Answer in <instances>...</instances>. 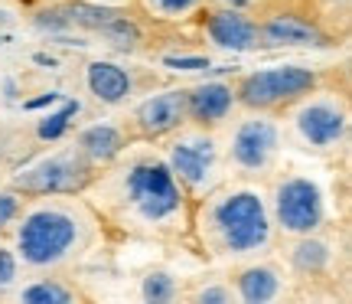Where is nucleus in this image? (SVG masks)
<instances>
[{"instance_id": "nucleus-1", "label": "nucleus", "mask_w": 352, "mask_h": 304, "mask_svg": "<svg viewBox=\"0 0 352 304\" xmlns=\"http://www.w3.org/2000/svg\"><path fill=\"white\" fill-rule=\"evenodd\" d=\"M101 223L144 239H183L189 236L192 200L170 174L153 141L131 138L111 164L95 170L82 190Z\"/></svg>"}, {"instance_id": "nucleus-2", "label": "nucleus", "mask_w": 352, "mask_h": 304, "mask_svg": "<svg viewBox=\"0 0 352 304\" xmlns=\"http://www.w3.org/2000/svg\"><path fill=\"white\" fill-rule=\"evenodd\" d=\"M101 236L104 223L82 193L26 196L10 226V249L23 272H63L95 252Z\"/></svg>"}, {"instance_id": "nucleus-3", "label": "nucleus", "mask_w": 352, "mask_h": 304, "mask_svg": "<svg viewBox=\"0 0 352 304\" xmlns=\"http://www.w3.org/2000/svg\"><path fill=\"white\" fill-rule=\"evenodd\" d=\"M189 236L209 259L248 262L274 252L277 229L267 210V190L258 180H222L192 203Z\"/></svg>"}, {"instance_id": "nucleus-4", "label": "nucleus", "mask_w": 352, "mask_h": 304, "mask_svg": "<svg viewBox=\"0 0 352 304\" xmlns=\"http://www.w3.org/2000/svg\"><path fill=\"white\" fill-rule=\"evenodd\" d=\"M160 144H164L160 154H164L170 174L192 203L202 200L209 190H215L222 180H228L226 157H222V138H219L215 128H199L186 121L179 131H173Z\"/></svg>"}, {"instance_id": "nucleus-5", "label": "nucleus", "mask_w": 352, "mask_h": 304, "mask_svg": "<svg viewBox=\"0 0 352 304\" xmlns=\"http://www.w3.org/2000/svg\"><path fill=\"white\" fill-rule=\"evenodd\" d=\"M239 118L226 125L222 138V157H226L228 177H267L274 174L280 151H284V125L271 112H248L239 108Z\"/></svg>"}, {"instance_id": "nucleus-6", "label": "nucleus", "mask_w": 352, "mask_h": 304, "mask_svg": "<svg viewBox=\"0 0 352 304\" xmlns=\"http://www.w3.org/2000/svg\"><path fill=\"white\" fill-rule=\"evenodd\" d=\"M280 114L284 138L310 154H336L349 138V99L327 85L303 95Z\"/></svg>"}, {"instance_id": "nucleus-7", "label": "nucleus", "mask_w": 352, "mask_h": 304, "mask_svg": "<svg viewBox=\"0 0 352 304\" xmlns=\"http://www.w3.org/2000/svg\"><path fill=\"white\" fill-rule=\"evenodd\" d=\"M232 85H235L239 108L280 114L294 101H300L303 95H310L314 89L327 85V82H323V72L314 69V65L280 63V65H261V69H252V72H241Z\"/></svg>"}, {"instance_id": "nucleus-8", "label": "nucleus", "mask_w": 352, "mask_h": 304, "mask_svg": "<svg viewBox=\"0 0 352 304\" xmlns=\"http://www.w3.org/2000/svg\"><path fill=\"white\" fill-rule=\"evenodd\" d=\"M91 177H95V167L69 141L63 148H50L30 157L23 167H16L7 187L23 196H63V193H82Z\"/></svg>"}, {"instance_id": "nucleus-9", "label": "nucleus", "mask_w": 352, "mask_h": 304, "mask_svg": "<svg viewBox=\"0 0 352 304\" xmlns=\"http://www.w3.org/2000/svg\"><path fill=\"white\" fill-rule=\"evenodd\" d=\"M267 210H271L277 236H284V239L320 232V229H327L329 219L327 193L307 174L277 177L271 183V190H267Z\"/></svg>"}, {"instance_id": "nucleus-10", "label": "nucleus", "mask_w": 352, "mask_h": 304, "mask_svg": "<svg viewBox=\"0 0 352 304\" xmlns=\"http://www.w3.org/2000/svg\"><path fill=\"white\" fill-rule=\"evenodd\" d=\"M261 50H327L333 33L316 17L307 0H264L258 7Z\"/></svg>"}, {"instance_id": "nucleus-11", "label": "nucleus", "mask_w": 352, "mask_h": 304, "mask_svg": "<svg viewBox=\"0 0 352 304\" xmlns=\"http://www.w3.org/2000/svg\"><path fill=\"white\" fill-rule=\"evenodd\" d=\"M183 125H186V85H164L134 101L127 131L131 138L160 144Z\"/></svg>"}, {"instance_id": "nucleus-12", "label": "nucleus", "mask_w": 352, "mask_h": 304, "mask_svg": "<svg viewBox=\"0 0 352 304\" xmlns=\"http://www.w3.org/2000/svg\"><path fill=\"white\" fill-rule=\"evenodd\" d=\"M199 20L202 39L222 52H261V39H258V13L239 10V7H222V3H206Z\"/></svg>"}, {"instance_id": "nucleus-13", "label": "nucleus", "mask_w": 352, "mask_h": 304, "mask_svg": "<svg viewBox=\"0 0 352 304\" xmlns=\"http://www.w3.org/2000/svg\"><path fill=\"white\" fill-rule=\"evenodd\" d=\"M82 85L101 108H124L138 95V76L118 59H88L82 69Z\"/></svg>"}, {"instance_id": "nucleus-14", "label": "nucleus", "mask_w": 352, "mask_h": 304, "mask_svg": "<svg viewBox=\"0 0 352 304\" xmlns=\"http://www.w3.org/2000/svg\"><path fill=\"white\" fill-rule=\"evenodd\" d=\"M239 112L235 85L228 79H202L196 85H186V121L199 128L222 131L232 114Z\"/></svg>"}, {"instance_id": "nucleus-15", "label": "nucleus", "mask_w": 352, "mask_h": 304, "mask_svg": "<svg viewBox=\"0 0 352 304\" xmlns=\"http://www.w3.org/2000/svg\"><path fill=\"white\" fill-rule=\"evenodd\" d=\"M232 292H235V301L245 304L280 301L287 294V275L267 259H248V262H239V268L232 272Z\"/></svg>"}, {"instance_id": "nucleus-16", "label": "nucleus", "mask_w": 352, "mask_h": 304, "mask_svg": "<svg viewBox=\"0 0 352 304\" xmlns=\"http://www.w3.org/2000/svg\"><path fill=\"white\" fill-rule=\"evenodd\" d=\"M284 259L287 268L300 278H327L336 268V242L320 232H307V236H294L284 245Z\"/></svg>"}, {"instance_id": "nucleus-17", "label": "nucleus", "mask_w": 352, "mask_h": 304, "mask_svg": "<svg viewBox=\"0 0 352 304\" xmlns=\"http://www.w3.org/2000/svg\"><path fill=\"white\" fill-rule=\"evenodd\" d=\"M127 141H131L127 125H118V121H108V118H104V121H91V125L78 128L72 144L82 151V157H85L88 164L95 167V170H101V167L111 164L114 157L124 151Z\"/></svg>"}, {"instance_id": "nucleus-18", "label": "nucleus", "mask_w": 352, "mask_h": 304, "mask_svg": "<svg viewBox=\"0 0 352 304\" xmlns=\"http://www.w3.org/2000/svg\"><path fill=\"white\" fill-rule=\"evenodd\" d=\"M13 301L20 304H76L82 298L76 285L65 278H56V272H33L30 278H20L13 288Z\"/></svg>"}, {"instance_id": "nucleus-19", "label": "nucleus", "mask_w": 352, "mask_h": 304, "mask_svg": "<svg viewBox=\"0 0 352 304\" xmlns=\"http://www.w3.org/2000/svg\"><path fill=\"white\" fill-rule=\"evenodd\" d=\"M206 3L209 0H131V13H140L151 23H189Z\"/></svg>"}, {"instance_id": "nucleus-20", "label": "nucleus", "mask_w": 352, "mask_h": 304, "mask_svg": "<svg viewBox=\"0 0 352 304\" xmlns=\"http://www.w3.org/2000/svg\"><path fill=\"white\" fill-rule=\"evenodd\" d=\"M140 301L147 304H166V301H176L179 298V281H176L173 272H166V268H151L144 278H140Z\"/></svg>"}, {"instance_id": "nucleus-21", "label": "nucleus", "mask_w": 352, "mask_h": 304, "mask_svg": "<svg viewBox=\"0 0 352 304\" xmlns=\"http://www.w3.org/2000/svg\"><path fill=\"white\" fill-rule=\"evenodd\" d=\"M160 63L173 72H209L212 69V59L202 52H164Z\"/></svg>"}, {"instance_id": "nucleus-22", "label": "nucleus", "mask_w": 352, "mask_h": 304, "mask_svg": "<svg viewBox=\"0 0 352 304\" xmlns=\"http://www.w3.org/2000/svg\"><path fill=\"white\" fill-rule=\"evenodd\" d=\"M189 298L196 304H235V292H232V281H206V285H199V288H192L189 292Z\"/></svg>"}, {"instance_id": "nucleus-23", "label": "nucleus", "mask_w": 352, "mask_h": 304, "mask_svg": "<svg viewBox=\"0 0 352 304\" xmlns=\"http://www.w3.org/2000/svg\"><path fill=\"white\" fill-rule=\"evenodd\" d=\"M20 275H23V268H20V262H16L13 249L10 245H0V298L16 288Z\"/></svg>"}, {"instance_id": "nucleus-24", "label": "nucleus", "mask_w": 352, "mask_h": 304, "mask_svg": "<svg viewBox=\"0 0 352 304\" xmlns=\"http://www.w3.org/2000/svg\"><path fill=\"white\" fill-rule=\"evenodd\" d=\"M23 203H26L23 193H16L13 187H0V232L16 223V216H20V210H23Z\"/></svg>"}, {"instance_id": "nucleus-25", "label": "nucleus", "mask_w": 352, "mask_h": 304, "mask_svg": "<svg viewBox=\"0 0 352 304\" xmlns=\"http://www.w3.org/2000/svg\"><path fill=\"white\" fill-rule=\"evenodd\" d=\"M13 30H16V13L10 7H0V50L13 39Z\"/></svg>"}, {"instance_id": "nucleus-26", "label": "nucleus", "mask_w": 352, "mask_h": 304, "mask_svg": "<svg viewBox=\"0 0 352 304\" xmlns=\"http://www.w3.org/2000/svg\"><path fill=\"white\" fill-rule=\"evenodd\" d=\"M209 3H222V7H239V10H258L264 0H209Z\"/></svg>"}, {"instance_id": "nucleus-27", "label": "nucleus", "mask_w": 352, "mask_h": 304, "mask_svg": "<svg viewBox=\"0 0 352 304\" xmlns=\"http://www.w3.org/2000/svg\"><path fill=\"white\" fill-rule=\"evenodd\" d=\"M85 3H98V7H114V10H131V0H85Z\"/></svg>"}]
</instances>
